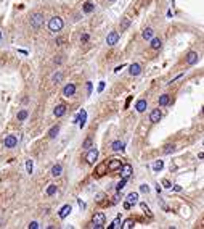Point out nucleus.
I'll return each mask as SVG.
<instances>
[{
    "mask_svg": "<svg viewBox=\"0 0 204 229\" xmlns=\"http://www.w3.org/2000/svg\"><path fill=\"white\" fill-rule=\"evenodd\" d=\"M63 20L61 18H58V16H53L52 20L48 21V29L52 31V32H58V31H61L63 29Z\"/></svg>",
    "mask_w": 204,
    "mask_h": 229,
    "instance_id": "nucleus-1",
    "label": "nucleus"
},
{
    "mask_svg": "<svg viewBox=\"0 0 204 229\" xmlns=\"http://www.w3.org/2000/svg\"><path fill=\"white\" fill-rule=\"evenodd\" d=\"M92 223H93V227L101 229V227L105 226V215H103V213H97V215L93 216V219H92Z\"/></svg>",
    "mask_w": 204,
    "mask_h": 229,
    "instance_id": "nucleus-2",
    "label": "nucleus"
},
{
    "mask_svg": "<svg viewBox=\"0 0 204 229\" xmlns=\"http://www.w3.org/2000/svg\"><path fill=\"white\" fill-rule=\"evenodd\" d=\"M31 24H32V27H40L42 24H43V15L42 13H34L32 15V18H31Z\"/></svg>",
    "mask_w": 204,
    "mask_h": 229,
    "instance_id": "nucleus-3",
    "label": "nucleus"
},
{
    "mask_svg": "<svg viewBox=\"0 0 204 229\" xmlns=\"http://www.w3.org/2000/svg\"><path fill=\"white\" fill-rule=\"evenodd\" d=\"M97 158H98V150H97V149H90L88 153L85 155L87 163H88V165H93L95 161H97Z\"/></svg>",
    "mask_w": 204,
    "mask_h": 229,
    "instance_id": "nucleus-4",
    "label": "nucleus"
},
{
    "mask_svg": "<svg viewBox=\"0 0 204 229\" xmlns=\"http://www.w3.org/2000/svg\"><path fill=\"white\" fill-rule=\"evenodd\" d=\"M85 119H87V111H85V110H80L79 114H77V118L74 119V121H76L80 128H84V126H85Z\"/></svg>",
    "mask_w": 204,
    "mask_h": 229,
    "instance_id": "nucleus-5",
    "label": "nucleus"
},
{
    "mask_svg": "<svg viewBox=\"0 0 204 229\" xmlns=\"http://www.w3.org/2000/svg\"><path fill=\"white\" fill-rule=\"evenodd\" d=\"M106 166H108L109 171H117V169H120V166H122V161L113 158V160L109 161V163H106Z\"/></svg>",
    "mask_w": 204,
    "mask_h": 229,
    "instance_id": "nucleus-6",
    "label": "nucleus"
},
{
    "mask_svg": "<svg viewBox=\"0 0 204 229\" xmlns=\"http://www.w3.org/2000/svg\"><path fill=\"white\" fill-rule=\"evenodd\" d=\"M16 144H18V139L15 136H7L3 140V145L7 149H13V147H16Z\"/></svg>",
    "mask_w": 204,
    "mask_h": 229,
    "instance_id": "nucleus-7",
    "label": "nucleus"
},
{
    "mask_svg": "<svg viewBox=\"0 0 204 229\" xmlns=\"http://www.w3.org/2000/svg\"><path fill=\"white\" fill-rule=\"evenodd\" d=\"M74 94H76V85H74V84L64 85V89H63V95H64V97H72Z\"/></svg>",
    "mask_w": 204,
    "mask_h": 229,
    "instance_id": "nucleus-8",
    "label": "nucleus"
},
{
    "mask_svg": "<svg viewBox=\"0 0 204 229\" xmlns=\"http://www.w3.org/2000/svg\"><path fill=\"white\" fill-rule=\"evenodd\" d=\"M117 41H119V34H117L116 31L109 32L108 37H106V44H108V45H114V44H117Z\"/></svg>",
    "mask_w": 204,
    "mask_h": 229,
    "instance_id": "nucleus-9",
    "label": "nucleus"
},
{
    "mask_svg": "<svg viewBox=\"0 0 204 229\" xmlns=\"http://www.w3.org/2000/svg\"><path fill=\"white\" fill-rule=\"evenodd\" d=\"M120 174H122V179H129L132 174V166L130 165H122L120 166Z\"/></svg>",
    "mask_w": 204,
    "mask_h": 229,
    "instance_id": "nucleus-10",
    "label": "nucleus"
},
{
    "mask_svg": "<svg viewBox=\"0 0 204 229\" xmlns=\"http://www.w3.org/2000/svg\"><path fill=\"white\" fill-rule=\"evenodd\" d=\"M162 118V113H161V110L159 108H156V110H153L151 111V114H150V121L151 123H159V119Z\"/></svg>",
    "mask_w": 204,
    "mask_h": 229,
    "instance_id": "nucleus-11",
    "label": "nucleus"
},
{
    "mask_svg": "<svg viewBox=\"0 0 204 229\" xmlns=\"http://www.w3.org/2000/svg\"><path fill=\"white\" fill-rule=\"evenodd\" d=\"M129 73H130V76H138L142 73V66L138 63H132L130 65V70H129Z\"/></svg>",
    "mask_w": 204,
    "mask_h": 229,
    "instance_id": "nucleus-12",
    "label": "nucleus"
},
{
    "mask_svg": "<svg viewBox=\"0 0 204 229\" xmlns=\"http://www.w3.org/2000/svg\"><path fill=\"white\" fill-rule=\"evenodd\" d=\"M146 107H148L146 100H145V99H142V100H138V102H137V105H135V110H137L138 113H143V111L146 110Z\"/></svg>",
    "mask_w": 204,
    "mask_h": 229,
    "instance_id": "nucleus-13",
    "label": "nucleus"
},
{
    "mask_svg": "<svg viewBox=\"0 0 204 229\" xmlns=\"http://www.w3.org/2000/svg\"><path fill=\"white\" fill-rule=\"evenodd\" d=\"M198 58H199V55L196 52H190L188 56H187V63L188 65H194V63H198Z\"/></svg>",
    "mask_w": 204,
    "mask_h": 229,
    "instance_id": "nucleus-14",
    "label": "nucleus"
},
{
    "mask_svg": "<svg viewBox=\"0 0 204 229\" xmlns=\"http://www.w3.org/2000/svg\"><path fill=\"white\" fill-rule=\"evenodd\" d=\"M71 212H72L71 205H64V207H63V208L60 210V213H58V215H60V218H61V219H64V218H66V216H68V215H69Z\"/></svg>",
    "mask_w": 204,
    "mask_h": 229,
    "instance_id": "nucleus-15",
    "label": "nucleus"
},
{
    "mask_svg": "<svg viewBox=\"0 0 204 229\" xmlns=\"http://www.w3.org/2000/svg\"><path fill=\"white\" fill-rule=\"evenodd\" d=\"M64 113H66V107H64V105H58V107L53 110V114H55L57 118H61Z\"/></svg>",
    "mask_w": 204,
    "mask_h": 229,
    "instance_id": "nucleus-16",
    "label": "nucleus"
},
{
    "mask_svg": "<svg viewBox=\"0 0 204 229\" xmlns=\"http://www.w3.org/2000/svg\"><path fill=\"white\" fill-rule=\"evenodd\" d=\"M127 203H130V205H135L137 202H138V194L137 192H130L127 195V200H125Z\"/></svg>",
    "mask_w": 204,
    "mask_h": 229,
    "instance_id": "nucleus-17",
    "label": "nucleus"
},
{
    "mask_svg": "<svg viewBox=\"0 0 204 229\" xmlns=\"http://www.w3.org/2000/svg\"><path fill=\"white\" fill-rule=\"evenodd\" d=\"M82 10H84V13H92L95 10V5L92 3V2H85L84 7H82Z\"/></svg>",
    "mask_w": 204,
    "mask_h": 229,
    "instance_id": "nucleus-18",
    "label": "nucleus"
},
{
    "mask_svg": "<svg viewBox=\"0 0 204 229\" xmlns=\"http://www.w3.org/2000/svg\"><path fill=\"white\" fill-rule=\"evenodd\" d=\"M111 149H113L114 152H119V150H124V144L120 140H114L113 144H111Z\"/></svg>",
    "mask_w": 204,
    "mask_h": 229,
    "instance_id": "nucleus-19",
    "label": "nucleus"
},
{
    "mask_svg": "<svg viewBox=\"0 0 204 229\" xmlns=\"http://www.w3.org/2000/svg\"><path fill=\"white\" fill-rule=\"evenodd\" d=\"M161 45H162V42H161V39H157V37H151V49H154V50H157V49H161Z\"/></svg>",
    "mask_w": 204,
    "mask_h": 229,
    "instance_id": "nucleus-20",
    "label": "nucleus"
},
{
    "mask_svg": "<svg viewBox=\"0 0 204 229\" xmlns=\"http://www.w3.org/2000/svg\"><path fill=\"white\" fill-rule=\"evenodd\" d=\"M106 169H108L106 163H101V165H98V166H97V176H103V174L106 173Z\"/></svg>",
    "mask_w": 204,
    "mask_h": 229,
    "instance_id": "nucleus-21",
    "label": "nucleus"
},
{
    "mask_svg": "<svg viewBox=\"0 0 204 229\" xmlns=\"http://www.w3.org/2000/svg\"><path fill=\"white\" fill-rule=\"evenodd\" d=\"M169 102H170V97L167 94H164V95H161L159 97V105L161 107H164V105H169Z\"/></svg>",
    "mask_w": 204,
    "mask_h": 229,
    "instance_id": "nucleus-22",
    "label": "nucleus"
},
{
    "mask_svg": "<svg viewBox=\"0 0 204 229\" xmlns=\"http://www.w3.org/2000/svg\"><path fill=\"white\" fill-rule=\"evenodd\" d=\"M58 132H60V126H53V128L48 131V137H50V139H55V137L58 136Z\"/></svg>",
    "mask_w": 204,
    "mask_h": 229,
    "instance_id": "nucleus-23",
    "label": "nucleus"
},
{
    "mask_svg": "<svg viewBox=\"0 0 204 229\" xmlns=\"http://www.w3.org/2000/svg\"><path fill=\"white\" fill-rule=\"evenodd\" d=\"M153 34H154V31L151 29V27H146V29L143 31V39H146V41H150L151 37H153Z\"/></svg>",
    "mask_w": 204,
    "mask_h": 229,
    "instance_id": "nucleus-24",
    "label": "nucleus"
},
{
    "mask_svg": "<svg viewBox=\"0 0 204 229\" xmlns=\"http://www.w3.org/2000/svg\"><path fill=\"white\" fill-rule=\"evenodd\" d=\"M63 173V166L61 165H55L53 168H52V174L53 176H60Z\"/></svg>",
    "mask_w": 204,
    "mask_h": 229,
    "instance_id": "nucleus-25",
    "label": "nucleus"
},
{
    "mask_svg": "<svg viewBox=\"0 0 204 229\" xmlns=\"http://www.w3.org/2000/svg\"><path fill=\"white\" fill-rule=\"evenodd\" d=\"M122 227H124V229H132V227H134V219H132V218L125 219L124 224H122Z\"/></svg>",
    "mask_w": 204,
    "mask_h": 229,
    "instance_id": "nucleus-26",
    "label": "nucleus"
},
{
    "mask_svg": "<svg viewBox=\"0 0 204 229\" xmlns=\"http://www.w3.org/2000/svg\"><path fill=\"white\" fill-rule=\"evenodd\" d=\"M162 168H164V163H162V160H157L156 163L153 165V169H154V171H161Z\"/></svg>",
    "mask_w": 204,
    "mask_h": 229,
    "instance_id": "nucleus-27",
    "label": "nucleus"
},
{
    "mask_svg": "<svg viewBox=\"0 0 204 229\" xmlns=\"http://www.w3.org/2000/svg\"><path fill=\"white\" fill-rule=\"evenodd\" d=\"M129 26H130V20H129V18H124V20H122V24H120V31H125Z\"/></svg>",
    "mask_w": 204,
    "mask_h": 229,
    "instance_id": "nucleus-28",
    "label": "nucleus"
},
{
    "mask_svg": "<svg viewBox=\"0 0 204 229\" xmlns=\"http://www.w3.org/2000/svg\"><path fill=\"white\" fill-rule=\"evenodd\" d=\"M53 194H57V186L55 184H50L47 187V195H53Z\"/></svg>",
    "mask_w": 204,
    "mask_h": 229,
    "instance_id": "nucleus-29",
    "label": "nucleus"
},
{
    "mask_svg": "<svg viewBox=\"0 0 204 229\" xmlns=\"http://www.w3.org/2000/svg\"><path fill=\"white\" fill-rule=\"evenodd\" d=\"M32 169H34V163H32V160H27L26 161V171H27V173H32Z\"/></svg>",
    "mask_w": 204,
    "mask_h": 229,
    "instance_id": "nucleus-30",
    "label": "nucleus"
},
{
    "mask_svg": "<svg viewBox=\"0 0 204 229\" xmlns=\"http://www.w3.org/2000/svg\"><path fill=\"white\" fill-rule=\"evenodd\" d=\"M125 183H127V179H120V183L116 186V190H117V192H120V190L125 187Z\"/></svg>",
    "mask_w": 204,
    "mask_h": 229,
    "instance_id": "nucleus-31",
    "label": "nucleus"
},
{
    "mask_svg": "<svg viewBox=\"0 0 204 229\" xmlns=\"http://www.w3.org/2000/svg\"><path fill=\"white\" fill-rule=\"evenodd\" d=\"M26 118H27V111L26 110H23V111L18 113V119H20V121H24Z\"/></svg>",
    "mask_w": 204,
    "mask_h": 229,
    "instance_id": "nucleus-32",
    "label": "nucleus"
},
{
    "mask_svg": "<svg viewBox=\"0 0 204 229\" xmlns=\"http://www.w3.org/2000/svg\"><path fill=\"white\" fill-rule=\"evenodd\" d=\"M140 207H142V210H143V212H145L148 216H153V215H151V212H150V208H148V205H146V203H140Z\"/></svg>",
    "mask_w": 204,
    "mask_h": 229,
    "instance_id": "nucleus-33",
    "label": "nucleus"
},
{
    "mask_svg": "<svg viewBox=\"0 0 204 229\" xmlns=\"http://www.w3.org/2000/svg\"><path fill=\"white\" fill-rule=\"evenodd\" d=\"M174 150H175V145H165V149H164V153H172Z\"/></svg>",
    "mask_w": 204,
    "mask_h": 229,
    "instance_id": "nucleus-34",
    "label": "nucleus"
},
{
    "mask_svg": "<svg viewBox=\"0 0 204 229\" xmlns=\"http://www.w3.org/2000/svg\"><path fill=\"white\" fill-rule=\"evenodd\" d=\"M61 79H63V74H61V73H57V74H53V81H55V82H60Z\"/></svg>",
    "mask_w": 204,
    "mask_h": 229,
    "instance_id": "nucleus-35",
    "label": "nucleus"
},
{
    "mask_svg": "<svg viewBox=\"0 0 204 229\" xmlns=\"http://www.w3.org/2000/svg\"><path fill=\"white\" fill-rule=\"evenodd\" d=\"M114 227H120V221H119V219H114L113 224H109V229H114Z\"/></svg>",
    "mask_w": 204,
    "mask_h": 229,
    "instance_id": "nucleus-36",
    "label": "nucleus"
},
{
    "mask_svg": "<svg viewBox=\"0 0 204 229\" xmlns=\"http://www.w3.org/2000/svg\"><path fill=\"white\" fill-rule=\"evenodd\" d=\"M162 186H164L165 189H170V187H172V184H170L169 179H164V181H162Z\"/></svg>",
    "mask_w": 204,
    "mask_h": 229,
    "instance_id": "nucleus-37",
    "label": "nucleus"
},
{
    "mask_svg": "<svg viewBox=\"0 0 204 229\" xmlns=\"http://www.w3.org/2000/svg\"><path fill=\"white\" fill-rule=\"evenodd\" d=\"M140 190H142V192H150V186L142 184V186H140Z\"/></svg>",
    "mask_w": 204,
    "mask_h": 229,
    "instance_id": "nucleus-38",
    "label": "nucleus"
},
{
    "mask_svg": "<svg viewBox=\"0 0 204 229\" xmlns=\"http://www.w3.org/2000/svg\"><path fill=\"white\" fill-rule=\"evenodd\" d=\"M105 197H106L105 194H98V195H97V202H98V203H101V202L105 200Z\"/></svg>",
    "mask_w": 204,
    "mask_h": 229,
    "instance_id": "nucleus-39",
    "label": "nucleus"
},
{
    "mask_svg": "<svg viewBox=\"0 0 204 229\" xmlns=\"http://www.w3.org/2000/svg\"><path fill=\"white\" fill-rule=\"evenodd\" d=\"M90 147H92V139H87L84 142V149H90Z\"/></svg>",
    "mask_w": 204,
    "mask_h": 229,
    "instance_id": "nucleus-40",
    "label": "nucleus"
},
{
    "mask_svg": "<svg viewBox=\"0 0 204 229\" xmlns=\"http://www.w3.org/2000/svg\"><path fill=\"white\" fill-rule=\"evenodd\" d=\"M37 227H39V223H37V221H32L29 224V229H37Z\"/></svg>",
    "mask_w": 204,
    "mask_h": 229,
    "instance_id": "nucleus-41",
    "label": "nucleus"
},
{
    "mask_svg": "<svg viewBox=\"0 0 204 229\" xmlns=\"http://www.w3.org/2000/svg\"><path fill=\"white\" fill-rule=\"evenodd\" d=\"M103 89H105V82L101 81V82L98 84V92H101V90H103Z\"/></svg>",
    "mask_w": 204,
    "mask_h": 229,
    "instance_id": "nucleus-42",
    "label": "nucleus"
},
{
    "mask_svg": "<svg viewBox=\"0 0 204 229\" xmlns=\"http://www.w3.org/2000/svg\"><path fill=\"white\" fill-rule=\"evenodd\" d=\"M87 41H88V34H84L80 37V42H87Z\"/></svg>",
    "mask_w": 204,
    "mask_h": 229,
    "instance_id": "nucleus-43",
    "label": "nucleus"
},
{
    "mask_svg": "<svg viewBox=\"0 0 204 229\" xmlns=\"http://www.w3.org/2000/svg\"><path fill=\"white\" fill-rule=\"evenodd\" d=\"M124 208H125V210H130L132 205H130V203H127V202H124Z\"/></svg>",
    "mask_w": 204,
    "mask_h": 229,
    "instance_id": "nucleus-44",
    "label": "nucleus"
},
{
    "mask_svg": "<svg viewBox=\"0 0 204 229\" xmlns=\"http://www.w3.org/2000/svg\"><path fill=\"white\" fill-rule=\"evenodd\" d=\"M87 90H88V94L92 92V82H87Z\"/></svg>",
    "mask_w": 204,
    "mask_h": 229,
    "instance_id": "nucleus-45",
    "label": "nucleus"
},
{
    "mask_svg": "<svg viewBox=\"0 0 204 229\" xmlns=\"http://www.w3.org/2000/svg\"><path fill=\"white\" fill-rule=\"evenodd\" d=\"M79 207H80V208H85V203L82 202V200H79Z\"/></svg>",
    "mask_w": 204,
    "mask_h": 229,
    "instance_id": "nucleus-46",
    "label": "nucleus"
},
{
    "mask_svg": "<svg viewBox=\"0 0 204 229\" xmlns=\"http://www.w3.org/2000/svg\"><path fill=\"white\" fill-rule=\"evenodd\" d=\"M0 39H2V31H0Z\"/></svg>",
    "mask_w": 204,
    "mask_h": 229,
    "instance_id": "nucleus-47",
    "label": "nucleus"
},
{
    "mask_svg": "<svg viewBox=\"0 0 204 229\" xmlns=\"http://www.w3.org/2000/svg\"><path fill=\"white\" fill-rule=\"evenodd\" d=\"M108 2H114V0H108Z\"/></svg>",
    "mask_w": 204,
    "mask_h": 229,
    "instance_id": "nucleus-48",
    "label": "nucleus"
}]
</instances>
